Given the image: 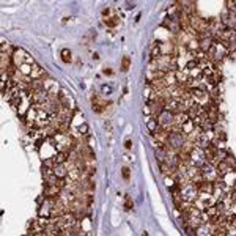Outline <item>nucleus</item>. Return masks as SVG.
I'll list each match as a JSON object with an SVG mask.
<instances>
[{"label":"nucleus","instance_id":"nucleus-2","mask_svg":"<svg viewBox=\"0 0 236 236\" xmlns=\"http://www.w3.org/2000/svg\"><path fill=\"white\" fill-rule=\"evenodd\" d=\"M107 106H109V104H107ZM107 106H106V101H104L101 96H93L91 98V109L96 113H102L104 110H106Z\"/></svg>","mask_w":236,"mask_h":236},{"label":"nucleus","instance_id":"nucleus-3","mask_svg":"<svg viewBox=\"0 0 236 236\" xmlns=\"http://www.w3.org/2000/svg\"><path fill=\"white\" fill-rule=\"evenodd\" d=\"M54 173H55L58 178H66V176H68L66 164H57V165L54 167Z\"/></svg>","mask_w":236,"mask_h":236},{"label":"nucleus","instance_id":"nucleus-14","mask_svg":"<svg viewBox=\"0 0 236 236\" xmlns=\"http://www.w3.org/2000/svg\"><path fill=\"white\" fill-rule=\"evenodd\" d=\"M135 7V2H126V8L128 10H132Z\"/></svg>","mask_w":236,"mask_h":236},{"label":"nucleus","instance_id":"nucleus-12","mask_svg":"<svg viewBox=\"0 0 236 236\" xmlns=\"http://www.w3.org/2000/svg\"><path fill=\"white\" fill-rule=\"evenodd\" d=\"M101 90H102L104 95H109V93H110V87H109V85H102Z\"/></svg>","mask_w":236,"mask_h":236},{"label":"nucleus","instance_id":"nucleus-11","mask_svg":"<svg viewBox=\"0 0 236 236\" xmlns=\"http://www.w3.org/2000/svg\"><path fill=\"white\" fill-rule=\"evenodd\" d=\"M227 7H228V10H232V13H235V2H233V0H228Z\"/></svg>","mask_w":236,"mask_h":236},{"label":"nucleus","instance_id":"nucleus-15","mask_svg":"<svg viewBox=\"0 0 236 236\" xmlns=\"http://www.w3.org/2000/svg\"><path fill=\"white\" fill-rule=\"evenodd\" d=\"M227 54H228V57H230V60H232V62H235V51H228Z\"/></svg>","mask_w":236,"mask_h":236},{"label":"nucleus","instance_id":"nucleus-6","mask_svg":"<svg viewBox=\"0 0 236 236\" xmlns=\"http://www.w3.org/2000/svg\"><path fill=\"white\" fill-rule=\"evenodd\" d=\"M62 60L65 63H71L73 62V54H71L69 49H63L62 51Z\"/></svg>","mask_w":236,"mask_h":236},{"label":"nucleus","instance_id":"nucleus-1","mask_svg":"<svg viewBox=\"0 0 236 236\" xmlns=\"http://www.w3.org/2000/svg\"><path fill=\"white\" fill-rule=\"evenodd\" d=\"M157 123H159V126H162L165 129L170 128L173 124V113H170L168 110H162L157 115Z\"/></svg>","mask_w":236,"mask_h":236},{"label":"nucleus","instance_id":"nucleus-9","mask_svg":"<svg viewBox=\"0 0 236 236\" xmlns=\"http://www.w3.org/2000/svg\"><path fill=\"white\" fill-rule=\"evenodd\" d=\"M129 167H123L121 168V175H123V178H124V181H129L131 179V172H129Z\"/></svg>","mask_w":236,"mask_h":236},{"label":"nucleus","instance_id":"nucleus-5","mask_svg":"<svg viewBox=\"0 0 236 236\" xmlns=\"http://www.w3.org/2000/svg\"><path fill=\"white\" fill-rule=\"evenodd\" d=\"M146 126H148V131H150V132H154L156 128L159 126L157 118H156V117H148V120H146Z\"/></svg>","mask_w":236,"mask_h":236},{"label":"nucleus","instance_id":"nucleus-8","mask_svg":"<svg viewBox=\"0 0 236 236\" xmlns=\"http://www.w3.org/2000/svg\"><path fill=\"white\" fill-rule=\"evenodd\" d=\"M77 131H79L80 135H88V124H87V123H82L79 128H77Z\"/></svg>","mask_w":236,"mask_h":236},{"label":"nucleus","instance_id":"nucleus-10","mask_svg":"<svg viewBox=\"0 0 236 236\" xmlns=\"http://www.w3.org/2000/svg\"><path fill=\"white\" fill-rule=\"evenodd\" d=\"M124 208H126V210H128V211H129V210H132V208H134V201H132V200H131V197H129V195H126V201H124Z\"/></svg>","mask_w":236,"mask_h":236},{"label":"nucleus","instance_id":"nucleus-13","mask_svg":"<svg viewBox=\"0 0 236 236\" xmlns=\"http://www.w3.org/2000/svg\"><path fill=\"white\" fill-rule=\"evenodd\" d=\"M124 146L128 148V150H129V148H132V140H131V139H126V142H124Z\"/></svg>","mask_w":236,"mask_h":236},{"label":"nucleus","instance_id":"nucleus-7","mask_svg":"<svg viewBox=\"0 0 236 236\" xmlns=\"http://www.w3.org/2000/svg\"><path fill=\"white\" fill-rule=\"evenodd\" d=\"M129 68H131V57L129 55H124L121 58V71H123V73H126Z\"/></svg>","mask_w":236,"mask_h":236},{"label":"nucleus","instance_id":"nucleus-4","mask_svg":"<svg viewBox=\"0 0 236 236\" xmlns=\"http://www.w3.org/2000/svg\"><path fill=\"white\" fill-rule=\"evenodd\" d=\"M54 159H55L57 164H65L69 159V156H68L66 151H57V154L54 156Z\"/></svg>","mask_w":236,"mask_h":236}]
</instances>
